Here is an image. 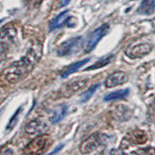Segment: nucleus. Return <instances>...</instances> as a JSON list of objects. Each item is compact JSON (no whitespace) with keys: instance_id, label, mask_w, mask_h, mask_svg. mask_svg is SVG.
<instances>
[{"instance_id":"13","label":"nucleus","mask_w":155,"mask_h":155,"mask_svg":"<svg viewBox=\"0 0 155 155\" xmlns=\"http://www.w3.org/2000/svg\"><path fill=\"white\" fill-rule=\"evenodd\" d=\"M89 60H90V58H85V59H84V60H81V61L73 63V64H71L70 66H68L66 69L62 72L61 77L62 78H67L68 76H70L71 74H73V73H75L76 71L79 70L80 68L82 67L84 64H86V63L88 62Z\"/></svg>"},{"instance_id":"8","label":"nucleus","mask_w":155,"mask_h":155,"mask_svg":"<svg viewBox=\"0 0 155 155\" xmlns=\"http://www.w3.org/2000/svg\"><path fill=\"white\" fill-rule=\"evenodd\" d=\"M67 110H68V107L65 104L56 106L51 113V115H50L51 122L52 124H56L59 122V121H61L65 117V115L67 114Z\"/></svg>"},{"instance_id":"20","label":"nucleus","mask_w":155,"mask_h":155,"mask_svg":"<svg viewBox=\"0 0 155 155\" xmlns=\"http://www.w3.org/2000/svg\"><path fill=\"white\" fill-rule=\"evenodd\" d=\"M7 48L4 44H0V63L5 58V54H6Z\"/></svg>"},{"instance_id":"19","label":"nucleus","mask_w":155,"mask_h":155,"mask_svg":"<svg viewBox=\"0 0 155 155\" xmlns=\"http://www.w3.org/2000/svg\"><path fill=\"white\" fill-rule=\"evenodd\" d=\"M15 31V29L12 28V27H4L2 28L1 30H0V39H4V38H7L8 36H10V34L11 32Z\"/></svg>"},{"instance_id":"14","label":"nucleus","mask_w":155,"mask_h":155,"mask_svg":"<svg viewBox=\"0 0 155 155\" xmlns=\"http://www.w3.org/2000/svg\"><path fill=\"white\" fill-rule=\"evenodd\" d=\"M129 139L127 140H131L133 143L136 144H142L144 143L147 140V136L142 130H135L129 135Z\"/></svg>"},{"instance_id":"22","label":"nucleus","mask_w":155,"mask_h":155,"mask_svg":"<svg viewBox=\"0 0 155 155\" xmlns=\"http://www.w3.org/2000/svg\"><path fill=\"white\" fill-rule=\"evenodd\" d=\"M71 0H62V2L60 4V7H63V6H66L67 4H69L70 3Z\"/></svg>"},{"instance_id":"6","label":"nucleus","mask_w":155,"mask_h":155,"mask_svg":"<svg viewBox=\"0 0 155 155\" xmlns=\"http://www.w3.org/2000/svg\"><path fill=\"white\" fill-rule=\"evenodd\" d=\"M151 50H152V46L150 45V44L143 43V44H139V45H136V46L129 47L127 50H126L125 53L128 57L135 59V58L145 56L151 51Z\"/></svg>"},{"instance_id":"2","label":"nucleus","mask_w":155,"mask_h":155,"mask_svg":"<svg viewBox=\"0 0 155 155\" xmlns=\"http://www.w3.org/2000/svg\"><path fill=\"white\" fill-rule=\"evenodd\" d=\"M82 46V37H75L63 42L57 48V54L59 56H69L75 54L80 51Z\"/></svg>"},{"instance_id":"24","label":"nucleus","mask_w":155,"mask_h":155,"mask_svg":"<svg viewBox=\"0 0 155 155\" xmlns=\"http://www.w3.org/2000/svg\"><path fill=\"white\" fill-rule=\"evenodd\" d=\"M152 107H153V109H154V110H155V100H154L153 104H152Z\"/></svg>"},{"instance_id":"21","label":"nucleus","mask_w":155,"mask_h":155,"mask_svg":"<svg viewBox=\"0 0 155 155\" xmlns=\"http://www.w3.org/2000/svg\"><path fill=\"white\" fill-rule=\"evenodd\" d=\"M140 153H149V154H155V149L152 148V147H147V148H144V149H142L138 151Z\"/></svg>"},{"instance_id":"7","label":"nucleus","mask_w":155,"mask_h":155,"mask_svg":"<svg viewBox=\"0 0 155 155\" xmlns=\"http://www.w3.org/2000/svg\"><path fill=\"white\" fill-rule=\"evenodd\" d=\"M127 81V75L122 71H116L110 74L105 81V85L110 88V87H114L116 85H120L124 84Z\"/></svg>"},{"instance_id":"10","label":"nucleus","mask_w":155,"mask_h":155,"mask_svg":"<svg viewBox=\"0 0 155 155\" xmlns=\"http://www.w3.org/2000/svg\"><path fill=\"white\" fill-rule=\"evenodd\" d=\"M69 19V11H64L61 14H59L56 18H54L51 21L50 23V30H55V29H58L62 27L64 24L68 21Z\"/></svg>"},{"instance_id":"3","label":"nucleus","mask_w":155,"mask_h":155,"mask_svg":"<svg viewBox=\"0 0 155 155\" xmlns=\"http://www.w3.org/2000/svg\"><path fill=\"white\" fill-rule=\"evenodd\" d=\"M104 136H102L100 134H93L90 137H88L86 140H84L80 145L81 152L86 154V153H91L97 148H99L102 147L104 143L103 142L105 140H103Z\"/></svg>"},{"instance_id":"18","label":"nucleus","mask_w":155,"mask_h":155,"mask_svg":"<svg viewBox=\"0 0 155 155\" xmlns=\"http://www.w3.org/2000/svg\"><path fill=\"white\" fill-rule=\"evenodd\" d=\"M21 108H18V110H17L16 113H15V114L13 115V117H12L11 119H10L9 123H8L7 127H6V130H7V131H11V130L15 127V125H16L17 121H18V114H19V113H21Z\"/></svg>"},{"instance_id":"4","label":"nucleus","mask_w":155,"mask_h":155,"mask_svg":"<svg viewBox=\"0 0 155 155\" xmlns=\"http://www.w3.org/2000/svg\"><path fill=\"white\" fill-rule=\"evenodd\" d=\"M108 30H109V24H107V23L95 29V30L89 35V37L87 38V41L85 43V47H84V51L89 52L93 50L97 44L99 43V41L106 35Z\"/></svg>"},{"instance_id":"12","label":"nucleus","mask_w":155,"mask_h":155,"mask_svg":"<svg viewBox=\"0 0 155 155\" xmlns=\"http://www.w3.org/2000/svg\"><path fill=\"white\" fill-rule=\"evenodd\" d=\"M155 11V0H143L138 9V13L142 15H151Z\"/></svg>"},{"instance_id":"9","label":"nucleus","mask_w":155,"mask_h":155,"mask_svg":"<svg viewBox=\"0 0 155 155\" xmlns=\"http://www.w3.org/2000/svg\"><path fill=\"white\" fill-rule=\"evenodd\" d=\"M48 128L46 123H44L43 121L35 119L31 120L25 125V132L28 134H36L39 132H43Z\"/></svg>"},{"instance_id":"11","label":"nucleus","mask_w":155,"mask_h":155,"mask_svg":"<svg viewBox=\"0 0 155 155\" xmlns=\"http://www.w3.org/2000/svg\"><path fill=\"white\" fill-rule=\"evenodd\" d=\"M88 80L87 79H78L74 80L70 82H68L66 84V90L67 92H69L70 94H73L74 92H77L81 90V88H84L85 84H87Z\"/></svg>"},{"instance_id":"16","label":"nucleus","mask_w":155,"mask_h":155,"mask_svg":"<svg viewBox=\"0 0 155 155\" xmlns=\"http://www.w3.org/2000/svg\"><path fill=\"white\" fill-rule=\"evenodd\" d=\"M114 59V55H109V56H107L105 58H103V59H101V60H98L97 62H95L94 64H92L90 65L89 67H87L85 71H90V70H96V69H99V68H102V67H104L106 65H108L109 63Z\"/></svg>"},{"instance_id":"5","label":"nucleus","mask_w":155,"mask_h":155,"mask_svg":"<svg viewBox=\"0 0 155 155\" xmlns=\"http://www.w3.org/2000/svg\"><path fill=\"white\" fill-rule=\"evenodd\" d=\"M48 137L46 135L39 136L36 139H34L29 143L25 149L23 150L24 153L26 154H40L44 151V149L46 148V145L48 143Z\"/></svg>"},{"instance_id":"23","label":"nucleus","mask_w":155,"mask_h":155,"mask_svg":"<svg viewBox=\"0 0 155 155\" xmlns=\"http://www.w3.org/2000/svg\"><path fill=\"white\" fill-rule=\"evenodd\" d=\"M62 147H63V144H60V145H59V147H57L56 149H54V150H53V151H51V154H53V153H56V152L58 151V150H60V149L62 148Z\"/></svg>"},{"instance_id":"17","label":"nucleus","mask_w":155,"mask_h":155,"mask_svg":"<svg viewBox=\"0 0 155 155\" xmlns=\"http://www.w3.org/2000/svg\"><path fill=\"white\" fill-rule=\"evenodd\" d=\"M99 86L100 84H93V85H91L88 89H87L84 93H82L81 96V103H85V102L88 101L92 96H93V94L95 93V91L99 88Z\"/></svg>"},{"instance_id":"15","label":"nucleus","mask_w":155,"mask_h":155,"mask_svg":"<svg viewBox=\"0 0 155 155\" xmlns=\"http://www.w3.org/2000/svg\"><path fill=\"white\" fill-rule=\"evenodd\" d=\"M130 90L128 88L126 89H120L117 91H114V92H110L107 96H105L104 100L107 102H110V101H115V100H121V99H124L126 97L128 96Z\"/></svg>"},{"instance_id":"1","label":"nucleus","mask_w":155,"mask_h":155,"mask_svg":"<svg viewBox=\"0 0 155 155\" xmlns=\"http://www.w3.org/2000/svg\"><path fill=\"white\" fill-rule=\"evenodd\" d=\"M42 56V45L41 43L36 42L29 48L26 54L21 59L17 62H14L4 71V78L9 82H17L25 78L36 64L40 60Z\"/></svg>"}]
</instances>
